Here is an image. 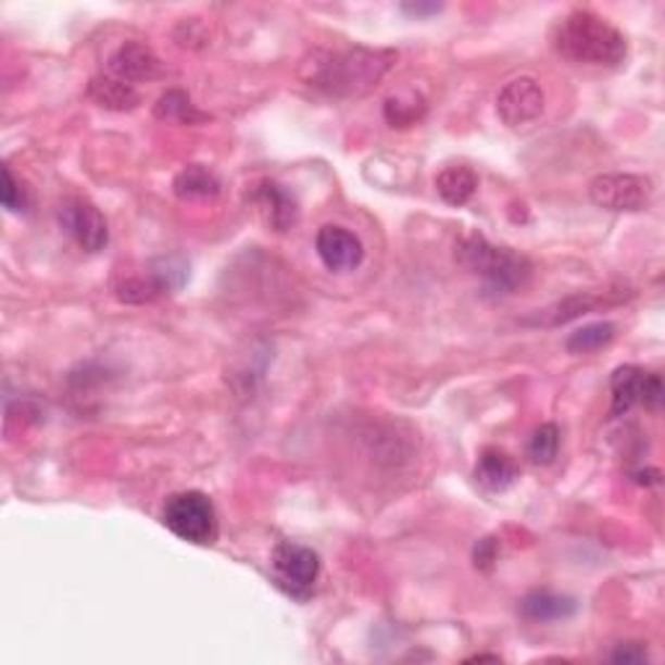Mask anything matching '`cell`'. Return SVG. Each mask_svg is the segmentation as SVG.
I'll return each instance as SVG.
<instances>
[{"label": "cell", "mask_w": 665, "mask_h": 665, "mask_svg": "<svg viewBox=\"0 0 665 665\" xmlns=\"http://www.w3.org/2000/svg\"><path fill=\"white\" fill-rule=\"evenodd\" d=\"M455 261L468 274L484 281V289L494 297H510L528 286L534 263L520 252L491 244L487 237L468 235L455 244Z\"/></svg>", "instance_id": "3"}, {"label": "cell", "mask_w": 665, "mask_h": 665, "mask_svg": "<svg viewBox=\"0 0 665 665\" xmlns=\"http://www.w3.org/2000/svg\"><path fill=\"white\" fill-rule=\"evenodd\" d=\"M554 48L575 65L616 68L627 58V37L595 11L577 9L556 24Z\"/></svg>", "instance_id": "2"}, {"label": "cell", "mask_w": 665, "mask_h": 665, "mask_svg": "<svg viewBox=\"0 0 665 665\" xmlns=\"http://www.w3.org/2000/svg\"><path fill=\"white\" fill-rule=\"evenodd\" d=\"M487 661L489 663H499V661H502V657H499V655H474V657H468V661H465V663H487Z\"/></svg>", "instance_id": "28"}, {"label": "cell", "mask_w": 665, "mask_h": 665, "mask_svg": "<svg viewBox=\"0 0 665 665\" xmlns=\"http://www.w3.org/2000/svg\"><path fill=\"white\" fill-rule=\"evenodd\" d=\"M637 405H644L648 411H661L663 380L657 372H644L627 364L611 375V416H627Z\"/></svg>", "instance_id": "7"}, {"label": "cell", "mask_w": 665, "mask_h": 665, "mask_svg": "<svg viewBox=\"0 0 665 665\" xmlns=\"http://www.w3.org/2000/svg\"><path fill=\"white\" fill-rule=\"evenodd\" d=\"M392 50L351 48L336 52H315L302 68V78L312 89L336 99L364 97L382 81L396 63Z\"/></svg>", "instance_id": "1"}, {"label": "cell", "mask_w": 665, "mask_h": 665, "mask_svg": "<svg viewBox=\"0 0 665 665\" xmlns=\"http://www.w3.org/2000/svg\"><path fill=\"white\" fill-rule=\"evenodd\" d=\"M559 442H562V435L556 424H541L525 444V455L536 465H551L559 455Z\"/></svg>", "instance_id": "22"}, {"label": "cell", "mask_w": 665, "mask_h": 665, "mask_svg": "<svg viewBox=\"0 0 665 665\" xmlns=\"http://www.w3.org/2000/svg\"><path fill=\"white\" fill-rule=\"evenodd\" d=\"M424 115H427V102H424V97L416 95V91L390 97L388 102H385V120H388L390 128H411V125H416Z\"/></svg>", "instance_id": "21"}, {"label": "cell", "mask_w": 665, "mask_h": 665, "mask_svg": "<svg viewBox=\"0 0 665 665\" xmlns=\"http://www.w3.org/2000/svg\"><path fill=\"white\" fill-rule=\"evenodd\" d=\"M497 556H499L497 538H481V541L476 543V549H474L476 569L491 572V567H494V562H497Z\"/></svg>", "instance_id": "26"}, {"label": "cell", "mask_w": 665, "mask_h": 665, "mask_svg": "<svg viewBox=\"0 0 665 665\" xmlns=\"http://www.w3.org/2000/svg\"><path fill=\"white\" fill-rule=\"evenodd\" d=\"M611 663H624V665H637V663H648V648L642 642H624L618 644L614 653L608 655Z\"/></svg>", "instance_id": "25"}, {"label": "cell", "mask_w": 665, "mask_h": 665, "mask_svg": "<svg viewBox=\"0 0 665 665\" xmlns=\"http://www.w3.org/2000/svg\"><path fill=\"white\" fill-rule=\"evenodd\" d=\"M89 97L95 99L99 108L112 110V112H128L136 110L141 102V95L136 91V86L120 81V78L102 73L89 81Z\"/></svg>", "instance_id": "15"}, {"label": "cell", "mask_w": 665, "mask_h": 665, "mask_svg": "<svg viewBox=\"0 0 665 665\" xmlns=\"http://www.w3.org/2000/svg\"><path fill=\"white\" fill-rule=\"evenodd\" d=\"M403 11L411 16H429V13L442 11L440 3H403Z\"/></svg>", "instance_id": "27"}, {"label": "cell", "mask_w": 665, "mask_h": 665, "mask_svg": "<svg viewBox=\"0 0 665 665\" xmlns=\"http://www.w3.org/2000/svg\"><path fill=\"white\" fill-rule=\"evenodd\" d=\"M108 73L120 78V81L136 86L156 78L159 73H162V60H159V55L149 45L138 42V39H128V42L120 45L110 55Z\"/></svg>", "instance_id": "11"}, {"label": "cell", "mask_w": 665, "mask_h": 665, "mask_svg": "<svg viewBox=\"0 0 665 665\" xmlns=\"http://www.w3.org/2000/svg\"><path fill=\"white\" fill-rule=\"evenodd\" d=\"M588 196L598 209L614 214H637L653 201V179L642 175H598L590 179Z\"/></svg>", "instance_id": "6"}, {"label": "cell", "mask_w": 665, "mask_h": 665, "mask_svg": "<svg viewBox=\"0 0 665 665\" xmlns=\"http://www.w3.org/2000/svg\"><path fill=\"white\" fill-rule=\"evenodd\" d=\"M172 188L179 201H201V198H214L222 192V179L209 166L190 164L175 177Z\"/></svg>", "instance_id": "17"}, {"label": "cell", "mask_w": 665, "mask_h": 665, "mask_svg": "<svg viewBox=\"0 0 665 665\" xmlns=\"http://www.w3.org/2000/svg\"><path fill=\"white\" fill-rule=\"evenodd\" d=\"M435 188L440 192V198L450 205H465L478 190V175L470 166L452 164L437 175Z\"/></svg>", "instance_id": "16"}, {"label": "cell", "mask_w": 665, "mask_h": 665, "mask_svg": "<svg viewBox=\"0 0 665 665\" xmlns=\"http://www.w3.org/2000/svg\"><path fill=\"white\" fill-rule=\"evenodd\" d=\"M162 523L179 541L192 547H214L218 538V515L214 502L203 491H179L166 499Z\"/></svg>", "instance_id": "4"}, {"label": "cell", "mask_w": 665, "mask_h": 665, "mask_svg": "<svg viewBox=\"0 0 665 665\" xmlns=\"http://www.w3.org/2000/svg\"><path fill=\"white\" fill-rule=\"evenodd\" d=\"M577 601L569 595L551 593V590H534L520 601V616L525 622L534 624H551L564 622V618L575 616Z\"/></svg>", "instance_id": "14"}, {"label": "cell", "mask_w": 665, "mask_h": 665, "mask_svg": "<svg viewBox=\"0 0 665 665\" xmlns=\"http://www.w3.org/2000/svg\"><path fill=\"white\" fill-rule=\"evenodd\" d=\"M315 250L325 268L332 271V274H349V271H356L364 261L362 239L354 231L346 229V226H323L315 237Z\"/></svg>", "instance_id": "10"}, {"label": "cell", "mask_w": 665, "mask_h": 665, "mask_svg": "<svg viewBox=\"0 0 665 665\" xmlns=\"http://www.w3.org/2000/svg\"><path fill=\"white\" fill-rule=\"evenodd\" d=\"M0 201H3V205L11 211V214H24V211L29 209L26 190L16 183L11 166H3V188H0Z\"/></svg>", "instance_id": "23"}, {"label": "cell", "mask_w": 665, "mask_h": 665, "mask_svg": "<svg viewBox=\"0 0 665 665\" xmlns=\"http://www.w3.org/2000/svg\"><path fill=\"white\" fill-rule=\"evenodd\" d=\"M616 338V325L614 323H590L582 325L580 330H575L567 338V351L569 354H595V351L606 349V346Z\"/></svg>", "instance_id": "20"}, {"label": "cell", "mask_w": 665, "mask_h": 665, "mask_svg": "<svg viewBox=\"0 0 665 665\" xmlns=\"http://www.w3.org/2000/svg\"><path fill=\"white\" fill-rule=\"evenodd\" d=\"M143 274L154 284L159 297L175 294V291L183 289L185 281H188V261H185L183 255L156 258V261L149 263V268H146Z\"/></svg>", "instance_id": "19"}, {"label": "cell", "mask_w": 665, "mask_h": 665, "mask_svg": "<svg viewBox=\"0 0 665 665\" xmlns=\"http://www.w3.org/2000/svg\"><path fill=\"white\" fill-rule=\"evenodd\" d=\"M250 203L255 205L258 216L263 218V224L274 231H286L291 229L297 222V203L294 198L286 192L281 185L274 179H263V183L252 185L250 190Z\"/></svg>", "instance_id": "12"}, {"label": "cell", "mask_w": 665, "mask_h": 665, "mask_svg": "<svg viewBox=\"0 0 665 665\" xmlns=\"http://www.w3.org/2000/svg\"><path fill=\"white\" fill-rule=\"evenodd\" d=\"M543 108H547V95H543L541 84L530 76L512 78L497 95V115L510 128H523V125L534 123L541 117Z\"/></svg>", "instance_id": "9"}, {"label": "cell", "mask_w": 665, "mask_h": 665, "mask_svg": "<svg viewBox=\"0 0 665 665\" xmlns=\"http://www.w3.org/2000/svg\"><path fill=\"white\" fill-rule=\"evenodd\" d=\"M276 585L297 601H308L321 577V556L302 543L281 541L271 554Z\"/></svg>", "instance_id": "5"}, {"label": "cell", "mask_w": 665, "mask_h": 665, "mask_svg": "<svg viewBox=\"0 0 665 665\" xmlns=\"http://www.w3.org/2000/svg\"><path fill=\"white\" fill-rule=\"evenodd\" d=\"M474 478L487 494H502V491L515 487V481L520 478V468H517L515 457L510 452L499 448H484L481 455H478Z\"/></svg>", "instance_id": "13"}, {"label": "cell", "mask_w": 665, "mask_h": 665, "mask_svg": "<svg viewBox=\"0 0 665 665\" xmlns=\"http://www.w3.org/2000/svg\"><path fill=\"white\" fill-rule=\"evenodd\" d=\"M154 117L162 120V123H179V125H198L209 120V115H203V112L192 104V99L179 89H170L166 95L156 99Z\"/></svg>", "instance_id": "18"}, {"label": "cell", "mask_w": 665, "mask_h": 665, "mask_svg": "<svg viewBox=\"0 0 665 665\" xmlns=\"http://www.w3.org/2000/svg\"><path fill=\"white\" fill-rule=\"evenodd\" d=\"M58 222L68 235L76 239V244L86 252H99L108 248L110 229L108 218L102 211L86 198H68L58 211Z\"/></svg>", "instance_id": "8"}, {"label": "cell", "mask_w": 665, "mask_h": 665, "mask_svg": "<svg viewBox=\"0 0 665 665\" xmlns=\"http://www.w3.org/2000/svg\"><path fill=\"white\" fill-rule=\"evenodd\" d=\"M598 304V299H593V297H569V299H564L562 304H556V312H549L551 315V325H559V323H567V321H572V317H580V315H585V312L588 310H593Z\"/></svg>", "instance_id": "24"}]
</instances>
